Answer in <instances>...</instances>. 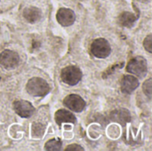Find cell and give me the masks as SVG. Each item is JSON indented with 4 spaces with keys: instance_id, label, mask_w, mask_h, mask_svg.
Masks as SVG:
<instances>
[{
    "instance_id": "1",
    "label": "cell",
    "mask_w": 152,
    "mask_h": 151,
    "mask_svg": "<svg viewBox=\"0 0 152 151\" xmlns=\"http://www.w3.org/2000/svg\"><path fill=\"white\" fill-rule=\"evenodd\" d=\"M27 92L36 97H41L46 95L50 91V86L48 83L40 77H33L28 80L27 86Z\"/></svg>"
},
{
    "instance_id": "2",
    "label": "cell",
    "mask_w": 152,
    "mask_h": 151,
    "mask_svg": "<svg viewBox=\"0 0 152 151\" xmlns=\"http://www.w3.org/2000/svg\"><path fill=\"white\" fill-rule=\"evenodd\" d=\"M61 80L69 85H76L82 78V72L79 68L70 65L65 67L61 73Z\"/></svg>"
},
{
    "instance_id": "3",
    "label": "cell",
    "mask_w": 152,
    "mask_h": 151,
    "mask_svg": "<svg viewBox=\"0 0 152 151\" xmlns=\"http://www.w3.org/2000/svg\"><path fill=\"white\" fill-rule=\"evenodd\" d=\"M111 48L110 43L104 38L95 39L91 44V52L94 56L99 59H105L110 53Z\"/></svg>"
},
{
    "instance_id": "4",
    "label": "cell",
    "mask_w": 152,
    "mask_h": 151,
    "mask_svg": "<svg viewBox=\"0 0 152 151\" xmlns=\"http://www.w3.org/2000/svg\"><path fill=\"white\" fill-rule=\"evenodd\" d=\"M126 70L132 75L143 77L147 73V61L142 56L134 57L127 64Z\"/></svg>"
},
{
    "instance_id": "5",
    "label": "cell",
    "mask_w": 152,
    "mask_h": 151,
    "mask_svg": "<svg viewBox=\"0 0 152 151\" xmlns=\"http://www.w3.org/2000/svg\"><path fill=\"white\" fill-rule=\"evenodd\" d=\"M20 62V57L17 53L12 50H4L0 53V66L5 69H15Z\"/></svg>"
},
{
    "instance_id": "6",
    "label": "cell",
    "mask_w": 152,
    "mask_h": 151,
    "mask_svg": "<svg viewBox=\"0 0 152 151\" xmlns=\"http://www.w3.org/2000/svg\"><path fill=\"white\" fill-rule=\"evenodd\" d=\"M63 104L74 112H81L86 108V101L77 94H69L63 100Z\"/></svg>"
},
{
    "instance_id": "7",
    "label": "cell",
    "mask_w": 152,
    "mask_h": 151,
    "mask_svg": "<svg viewBox=\"0 0 152 151\" xmlns=\"http://www.w3.org/2000/svg\"><path fill=\"white\" fill-rule=\"evenodd\" d=\"M57 21L63 27L71 26L76 20L75 12L69 8H60L56 14Z\"/></svg>"
},
{
    "instance_id": "8",
    "label": "cell",
    "mask_w": 152,
    "mask_h": 151,
    "mask_svg": "<svg viewBox=\"0 0 152 151\" xmlns=\"http://www.w3.org/2000/svg\"><path fill=\"white\" fill-rule=\"evenodd\" d=\"M13 108L16 114L24 118L30 117L35 111V108L33 107V105L27 101H15L13 104Z\"/></svg>"
},
{
    "instance_id": "9",
    "label": "cell",
    "mask_w": 152,
    "mask_h": 151,
    "mask_svg": "<svg viewBox=\"0 0 152 151\" xmlns=\"http://www.w3.org/2000/svg\"><path fill=\"white\" fill-rule=\"evenodd\" d=\"M139 86V81L134 76L126 75L121 79V90L125 93H132Z\"/></svg>"
},
{
    "instance_id": "10",
    "label": "cell",
    "mask_w": 152,
    "mask_h": 151,
    "mask_svg": "<svg viewBox=\"0 0 152 151\" xmlns=\"http://www.w3.org/2000/svg\"><path fill=\"white\" fill-rule=\"evenodd\" d=\"M24 19L29 23H35L38 21L42 17V12L40 9L35 6H29L23 10L22 13Z\"/></svg>"
},
{
    "instance_id": "11",
    "label": "cell",
    "mask_w": 152,
    "mask_h": 151,
    "mask_svg": "<svg viewBox=\"0 0 152 151\" xmlns=\"http://www.w3.org/2000/svg\"><path fill=\"white\" fill-rule=\"evenodd\" d=\"M55 121L56 123L61 125L62 123H76V117L74 114H72L70 111L65 110V109H59L55 113Z\"/></svg>"
},
{
    "instance_id": "12",
    "label": "cell",
    "mask_w": 152,
    "mask_h": 151,
    "mask_svg": "<svg viewBox=\"0 0 152 151\" xmlns=\"http://www.w3.org/2000/svg\"><path fill=\"white\" fill-rule=\"evenodd\" d=\"M111 118L113 121L125 124L130 121L131 116L126 109H119V110H115L111 113Z\"/></svg>"
},
{
    "instance_id": "13",
    "label": "cell",
    "mask_w": 152,
    "mask_h": 151,
    "mask_svg": "<svg viewBox=\"0 0 152 151\" xmlns=\"http://www.w3.org/2000/svg\"><path fill=\"white\" fill-rule=\"evenodd\" d=\"M136 20V17L134 14H133L132 12H124L123 13L120 14V16L118 17V21L119 23L124 26V27H127L130 28L132 27L134 22Z\"/></svg>"
},
{
    "instance_id": "14",
    "label": "cell",
    "mask_w": 152,
    "mask_h": 151,
    "mask_svg": "<svg viewBox=\"0 0 152 151\" xmlns=\"http://www.w3.org/2000/svg\"><path fill=\"white\" fill-rule=\"evenodd\" d=\"M45 149L46 150L49 151H57L61 150V142L58 140L55 139H52L50 141H48L45 145Z\"/></svg>"
},
{
    "instance_id": "15",
    "label": "cell",
    "mask_w": 152,
    "mask_h": 151,
    "mask_svg": "<svg viewBox=\"0 0 152 151\" xmlns=\"http://www.w3.org/2000/svg\"><path fill=\"white\" fill-rule=\"evenodd\" d=\"M152 79L150 78L148 79L147 81L144 82L143 85H142V89H143V92L144 93L149 97V98H151V93H152Z\"/></svg>"
},
{
    "instance_id": "16",
    "label": "cell",
    "mask_w": 152,
    "mask_h": 151,
    "mask_svg": "<svg viewBox=\"0 0 152 151\" xmlns=\"http://www.w3.org/2000/svg\"><path fill=\"white\" fill-rule=\"evenodd\" d=\"M143 45L144 48L149 52V53H152V35H149L143 42Z\"/></svg>"
},
{
    "instance_id": "17",
    "label": "cell",
    "mask_w": 152,
    "mask_h": 151,
    "mask_svg": "<svg viewBox=\"0 0 152 151\" xmlns=\"http://www.w3.org/2000/svg\"><path fill=\"white\" fill-rule=\"evenodd\" d=\"M65 150L66 151H83L84 150V149L81 147V146H79V145H77V144H70V145H69L66 149H65Z\"/></svg>"
}]
</instances>
